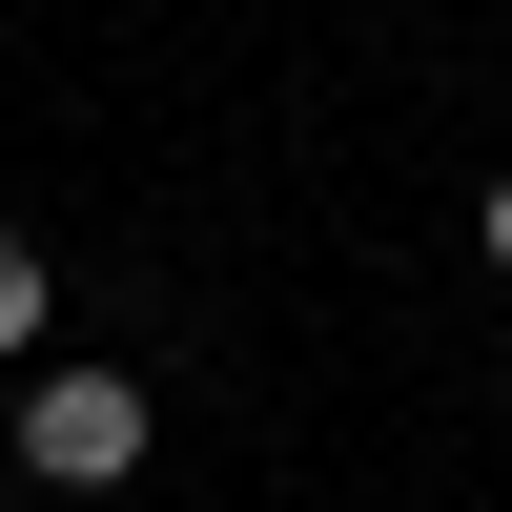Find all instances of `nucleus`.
<instances>
[{"mask_svg": "<svg viewBox=\"0 0 512 512\" xmlns=\"http://www.w3.org/2000/svg\"><path fill=\"white\" fill-rule=\"evenodd\" d=\"M472 246H492V267H512V164H492V205H472Z\"/></svg>", "mask_w": 512, "mask_h": 512, "instance_id": "nucleus-3", "label": "nucleus"}, {"mask_svg": "<svg viewBox=\"0 0 512 512\" xmlns=\"http://www.w3.org/2000/svg\"><path fill=\"white\" fill-rule=\"evenodd\" d=\"M21 472L41 492H123L144 472V390H123V369H41L21 390Z\"/></svg>", "mask_w": 512, "mask_h": 512, "instance_id": "nucleus-1", "label": "nucleus"}, {"mask_svg": "<svg viewBox=\"0 0 512 512\" xmlns=\"http://www.w3.org/2000/svg\"><path fill=\"white\" fill-rule=\"evenodd\" d=\"M41 308H62V287H41V246L0 226V349H41Z\"/></svg>", "mask_w": 512, "mask_h": 512, "instance_id": "nucleus-2", "label": "nucleus"}]
</instances>
